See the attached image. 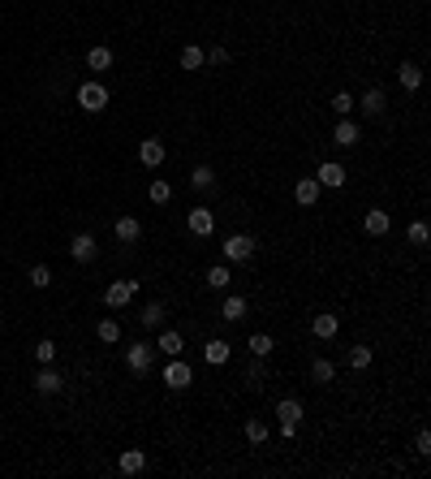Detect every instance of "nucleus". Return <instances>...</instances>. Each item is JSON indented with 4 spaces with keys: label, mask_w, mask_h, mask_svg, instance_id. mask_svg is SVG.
<instances>
[{
    "label": "nucleus",
    "mask_w": 431,
    "mask_h": 479,
    "mask_svg": "<svg viewBox=\"0 0 431 479\" xmlns=\"http://www.w3.org/2000/svg\"><path fill=\"white\" fill-rule=\"evenodd\" d=\"M333 108H337V117H349V113H353V95H349V91H337Z\"/></svg>",
    "instance_id": "38"
},
{
    "label": "nucleus",
    "mask_w": 431,
    "mask_h": 479,
    "mask_svg": "<svg viewBox=\"0 0 431 479\" xmlns=\"http://www.w3.org/2000/svg\"><path fill=\"white\" fill-rule=\"evenodd\" d=\"M138 160H143L147 169H160V164H164V143H160V138H143Z\"/></svg>",
    "instance_id": "18"
},
{
    "label": "nucleus",
    "mask_w": 431,
    "mask_h": 479,
    "mask_svg": "<svg viewBox=\"0 0 431 479\" xmlns=\"http://www.w3.org/2000/svg\"><path fill=\"white\" fill-rule=\"evenodd\" d=\"M112 234H117V242H138V238H143V224H138L134 216H121V220L112 224Z\"/></svg>",
    "instance_id": "22"
},
{
    "label": "nucleus",
    "mask_w": 431,
    "mask_h": 479,
    "mask_svg": "<svg viewBox=\"0 0 431 479\" xmlns=\"http://www.w3.org/2000/svg\"><path fill=\"white\" fill-rule=\"evenodd\" d=\"M246 345H250V355H255V359H272V350H276L272 333H255V337H250Z\"/></svg>",
    "instance_id": "26"
},
{
    "label": "nucleus",
    "mask_w": 431,
    "mask_h": 479,
    "mask_svg": "<svg viewBox=\"0 0 431 479\" xmlns=\"http://www.w3.org/2000/svg\"><path fill=\"white\" fill-rule=\"evenodd\" d=\"M190 186H194V190H212V186H216V173H212V164H198V169L190 173Z\"/></svg>",
    "instance_id": "30"
},
{
    "label": "nucleus",
    "mask_w": 431,
    "mask_h": 479,
    "mask_svg": "<svg viewBox=\"0 0 431 479\" xmlns=\"http://www.w3.org/2000/svg\"><path fill=\"white\" fill-rule=\"evenodd\" d=\"M65 389V380H61V371L52 367V363H43V371L35 376V393H43V397H52V393H61Z\"/></svg>",
    "instance_id": "13"
},
{
    "label": "nucleus",
    "mask_w": 431,
    "mask_h": 479,
    "mask_svg": "<svg viewBox=\"0 0 431 479\" xmlns=\"http://www.w3.org/2000/svg\"><path fill=\"white\" fill-rule=\"evenodd\" d=\"M319 190H323V186H319L315 178H302V182L293 186V199H298L302 208H315V203H319Z\"/></svg>",
    "instance_id": "19"
},
{
    "label": "nucleus",
    "mask_w": 431,
    "mask_h": 479,
    "mask_svg": "<svg viewBox=\"0 0 431 479\" xmlns=\"http://www.w3.org/2000/svg\"><path fill=\"white\" fill-rule=\"evenodd\" d=\"M363 130H358V121H349V117H337V130H333V143L337 147H358Z\"/></svg>",
    "instance_id": "15"
},
{
    "label": "nucleus",
    "mask_w": 431,
    "mask_h": 479,
    "mask_svg": "<svg viewBox=\"0 0 431 479\" xmlns=\"http://www.w3.org/2000/svg\"><path fill=\"white\" fill-rule=\"evenodd\" d=\"M186 229H190L194 238H207V234L216 229V216H212V208H190V212H186Z\"/></svg>",
    "instance_id": "9"
},
{
    "label": "nucleus",
    "mask_w": 431,
    "mask_h": 479,
    "mask_svg": "<svg viewBox=\"0 0 431 479\" xmlns=\"http://www.w3.org/2000/svg\"><path fill=\"white\" fill-rule=\"evenodd\" d=\"M246 315H250V302H246L242 294H229V298L220 302V320H224V324H242Z\"/></svg>",
    "instance_id": "11"
},
{
    "label": "nucleus",
    "mask_w": 431,
    "mask_h": 479,
    "mask_svg": "<svg viewBox=\"0 0 431 479\" xmlns=\"http://www.w3.org/2000/svg\"><path fill=\"white\" fill-rule=\"evenodd\" d=\"M125 367H130L134 376H147L151 367H156V345H147V341H130V350H125Z\"/></svg>",
    "instance_id": "3"
},
{
    "label": "nucleus",
    "mask_w": 431,
    "mask_h": 479,
    "mask_svg": "<svg viewBox=\"0 0 431 479\" xmlns=\"http://www.w3.org/2000/svg\"><path fill=\"white\" fill-rule=\"evenodd\" d=\"M397 78H401V87H405V91H418V87H423V69H418L414 61H401Z\"/></svg>",
    "instance_id": "23"
},
{
    "label": "nucleus",
    "mask_w": 431,
    "mask_h": 479,
    "mask_svg": "<svg viewBox=\"0 0 431 479\" xmlns=\"http://www.w3.org/2000/svg\"><path fill=\"white\" fill-rule=\"evenodd\" d=\"M203 359H207L212 367H224V363H229V341H220V337H212L207 345H203Z\"/></svg>",
    "instance_id": "21"
},
{
    "label": "nucleus",
    "mask_w": 431,
    "mask_h": 479,
    "mask_svg": "<svg viewBox=\"0 0 431 479\" xmlns=\"http://www.w3.org/2000/svg\"><path fill=\"white\" fill-rule=\"evenodd\" d=\"M276 419H281V436L293 441L298 436V423H302V401L298 397H281V401H276Z\"/></svg>",
    "instance_id": "2"
},
{
    "label": "nucleus",
    "mask_w": 431,
    "mask_h": 479,
    "mask_svg": "<svg viewBox=\"0 0 431 479\" xmlns=\"http://www.w3.org/2000/svg\"><path fill=\"white\" fill-rule=\"evenodd\" d=\"M349 367H353V371L371 367V345H353V350H349Z\"/></svg>",
    "instance_id": "31"
},
{
    "label": "nucleus",
    "mask_w": 431,
    "mask_h": 479,
    "mask_svg": "<svg viewBox=\"0 0 431 479\" xmlns=\"http://www.w3.org/2000/svg\"><path fill=\"white\" fill-rule=\"evenodd\" d=\"M194 385V371H190V363H182V359H168L164 363V389H173V393H186Z\"/></svg>",
    "instance_id": "4"
},
{
    "label": "nucleus",
    "mask_w": 431,
    "mask_h": 479,
    "mask_svg": "<svg viewBox=\"0 0 431 479\" xmlns=\"http://www.w3.org/2000/svg\"><path fill=\"white\" fill-rule=\"evenodd\" d=\"M246 441H250V445H263V441H268V423L250 419V423H246Z\"/></svg>",
    "instance_id": "36"
},
{
    "label": "nucleus",
    "mask_w": 431,
    "mask_h": 479,
    "mask_svg": "<svg viewBox=\"0 0 431 479\" xmlns=\"http://www.w3.org/2000/svg\"><path fill=\"white\" fill-rule=\"evenodd\" d=\"M78 104H82L87 113H104V108H108V87H104V83H82V87H78Z\"/></svg>",
    "instance_id": "5"
},
{
    "label": "nucleus",
    "mask_w": 431,
    "mask_h": 479,
    "mask_svg": "<svg viewBox=\"0 0 431 479\" xmlns=\"http://www.w3.org/2000/svg\"><path fill=\"white\" fill-rule=\"evenodd\" d=\"M31 285H35V289H48V285H52V268H48V264H35V268H31Z\"/></svg>",
    "instance_id": "34"
},
{
    "label": "nucleus",
    "mask_w": 431,
    "mask_h": 479,
    "mask_svg": "<svg viewBox=\"0 0 431 479\" xmlns=\"http://www.w3.org/2000/svg\"><path fill=\"white\" fill-rule=\"evenodd\" d=\"M229 281H233V268H229V264L207 268V285H212V289H229Z\"/></svg>",
    "instance_id": "27"
},
{
    "label": "nucleus",
    "mask_w": 431,
    "mask_h": 479,
    "mask_svg": "<svg viewBox=\"0 0 431 479\" xmlns=\"http://www.w3.org/2000/svg\"><path fill=\"white\" fill-rule=\"evenodd\" d=\"M224 264H246V259H255V250H259V242L250 238V234H229L224 238Z\"/></svg>",
    "instance_id": "1"
},
{
    "label": "nucleus",
    "mask_w": 431,
    "mask_h": 479,
    "mask_svg": "<svg viewBox=\"0 0 431 479\" xmlns=\"http://www.w3.org/2000/svg\"><path fill=\"white\" fill-rule=\"evenodd\" d=\"M164 315H168V307L156 298V302H147V307L138 311V320H143V329H164Z\"/></svg>",
    "instance_id": "20"
},
{
    "label": "nucleus",
    "mask_w": 431,
    "mask_h": 479,
    "mask_svg": "<svg viewBox=\"0 0 431 479\" xmlns=\"http://www.w3.org/2000/svg\"><path fill=\"white\" fill-rule=\"evenodd\" d=\"M134 294H138V281H112L108 289H104V302L117 311V307H130L134 302Z\"/></svg>",
    "instance_id": "8"
},
{
    "label": "nucleus",
    "mask_w": 431,
    "mask_h": 479,
    "mask_svg": "<svg viewBox=\"0 0 431 479\" xmlns=\"http://www.w3.org/2000/svg\"><path fill=\"white\" fill-rule=\"evenodd\" d=\"M207 57V65H229V48H212V52H203Z\"/></svg>",
    "instance_id": "39"
},
{
    "label": "nucleus",
    "mask_w": 431,
    "mask_h": 479,
    "mask_svg": "<svg viewBox=\"0 0 431 479\" xmlns=\"http://www.w3.org/2000/svg\"><path fill=\"white\" fill-rule=\"evenodd\" d=\"M203 65H207L203 48H198V43H186V48H182V69H203Z\"/></svg>",
    "instance_id": "29"
},
{
    "label": "nucleus",
    "mask_w": 431,
    "mask_h": 479,
    "mask_svg": "<svg viewBox=\"0 0 431 479\" xmlns=\"http://www.w3.org/2000/svg\"><path fill=\"white\" fill-rule=\"evenodd\" d=\"M263 376H268V363L250 355V367H246V385H263Z\"/></svg>",
    "instance_id": "32"
},
{
    "label": "nucleus",
    "mask_w": 431,
    "mask_h": 479,
    "mask_svg": "<svg viewBox=\"0 0 431 479\" xmlns=\"http://www.w3.org/2000/svg\"><path fill=\"white\" fill-rule=\"evenodd\" d=\"M35 359H39V363H57V341H48V337H43V341L35 345Z\"/></svg>",
    "instance_id": "37"
},
{
    "label": "nucleus",
    "mask_w": 431,
    "mask_h": 479,
    "mask_svg": "<svg viewBox=\"0 0 431 479\" xmlns=\"http://www.w3.org/2000/svg\"><path fill=\"white\" fill-rule=\"evenodd\" d=\"M69 255L78 259V264H95V255H99V242H95L91 234H73V238H69Z\"/></svg>",
    "instance_id": "10"
},
{
    "label": "nucleus",
    "mask_w": 431,
    "mask_h": 479,
    "mask_svg": "<svg viewBox=\"0 0 431 479\" xmlns=\"http://www.w3.org/2000/svg\"><path fill=\"white\" fill-rule=\"evenodd\" d=\"M186 350V337L177 329H160V341H156V355H168V359H182Z\"/></svg>",
    "instance_id": "14"
},
{
    "label": "nucleus",
    "mask_w": 431,
    "mask_h": 479,
    "mask_svg": "<svg viewBox=\"0 0 431 479\" xmlns=\"http://www.w3.org/2000/svg\"><path fill=\"white\" fill-rule=\"evenodd\" d=\"M87 65H91L95 73L112 69V48H104V43H99V48H91V52H87Z\"/></svg>",
    "instance_id": "25"
},
{
    "label": "nucleus",
    "mask_w": 431,
    "mask_h": 479,
    "mask_svg": "<svg viewBox=\"0 0 431 479\" xmlns=\"http://www.w3.org/2000/svg\"><path fill=\"white\" fill-rule=\"evenodd\" d=\"M311 380H315V385H333V380H337V363H333V359H315V363H311Z\"/></svg>",
    "instance_id": "24"
},
{
    "label": "nucleus",
    "mask_w": 431,
    "mask_h": 479,
    "mask_svg": "<svg viewBox=\"0 0 431 479\" xmlns=\"http://www.w3.org/2000/svg\"><path fill=\"white\" fill-rule=\"evenodd\" d=\"M117 471H121V475H143V471H147V453H143V449H125L121 458H117Z\"/></svg>",
    "instance_id": "17"
},
{
    "label": "nucleus",
    "mask_w": 431,
    "mask_h": 479,
    "mask_svg": "<svg viewBox=\"0 0 431 479\" xmlns=\"http://www.w3.org/2000/svg\"><path fill=\"white\" fill-rule=\"evenodd\" d=\"M168 199H173V182L156 178V182H151V203H168Z\"/></svg>",
    "instance_id": "33"
},
{
    "label": "nucleus",
    "mask_w": 431,
    "mask_h": 479,
    "mask_svg": "<svg viewBox=\"0 0 431 479\" xmlns=\"http://www.w3.org/2000/svg\"><path fill=\"white\" fill-rule=\"evenodd\" d=\"M345 178H349V173H345V164H341V160H323V164L315 169V182H319V186H328V190H341V186H345Z\"/></svg>",
    "instance_id": "6"
},
{
    "label": "nucleus",
    "mask_w": 431,
    "mask_h": 479,
    "mask_svg": "<svg viewBox=\"0 0 431 479\" xmlns=\"http://www.w3.org/2000/svg\"><path fill=\"white\" fill-rule=\"evenodd\" d=\"M414 449L427 458V453H431V432H418V436H414Z\"/></svg>",
    "instance_id": "40"
},
{
    "label": "nucleus",
    "mask_w": 431,
    "mask_h": 479,
    "mask_svg": "<svg viewBox=\"0 0 431 479\" xmlns=\"http://www.w3.org/2000/svg\"><path fill=\"white\" fill-rule=\"evenodd\" d=\"M337 329H341V315H337V311H319V315L311 320V333H315L319 341H333Z\"/></svg>",
    "instance_id": "12"
},
{
    "label": "nucleus",
    "mask_w": 431,
    "mask_h": 479,
    "mask_svg": "<svg viewBox=\"0 0 431 479\" xmlns=\"http://www.w3.org/2000/svg\"><path fill=\"white\" fill-rule=\"evenodd\" d=\"M353 108H363L367 117H384V108H388V91H384V87H367L363 99H353Z\"/></svg>",
    "instance_id": "7"
},
{
    "label": "nucleus",
    "mask_w": 431,
    "mask_h": 479,
    "mask_svg": "<svg viewBox=\"0 0 431 479\" xmlns=\"http://www.w3.org/2000/svg\"><path fill=\"white\" fill-rule=\"evenodd\" d=\"M405 238H410L414 246H427V238H431V229H427V220H414L410 229H405Z\"/></svg>",
    "instance_id": "35"
},
{
    "label": "nucleus",
    "mask_w": 431,
    "mask_h": 479,
    "mask_svg": "<svg viewBox=\"0 0 431 479\" xmlns=\"http://www.w3.org/2000/svg\"><path fill=\"white\" fill-rule=\"evenodd\" d=\"M95 337L104 341V345H117V341H121V324H117V320H99V324H95Z\"/></svg>",
    "instance_id": "28"
},
{
    "label": "nucleus",
    "mask_w": 431,
    "mask_h": 479,
    "mask_svg": "<svg viewBox=\"0 0 431 479\" xmlns=\"http://www.w3.org/2000/svg\"><path fill=\"white\" fill-rule=\"evenodd\" d=\"M363 229H367L371 238H384V234L393 229V216H388L384 208H371V212L363 216Z\"/></svg>",
    "instance_id": "16"
}]
</instances>
